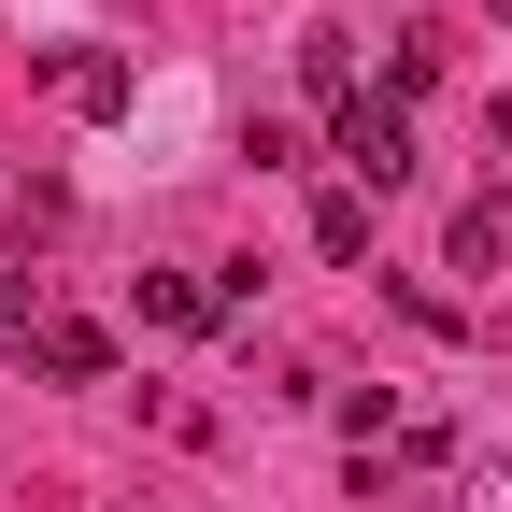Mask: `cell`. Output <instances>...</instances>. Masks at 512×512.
<instances>
[{
    "label": "cell",
    "instance_id": "cell-2",
    "mask_svg": "<svg viewBox=\"0 0 512 512\" xmlns=\"http://www.w3.org/2000/svg\"><path fill=\"white\" fill-rule=\"evenodd\" d=\"M43 86L72 100V114H128V57H100V43H43Z\"/></svg>",
    "mask_w": 512,
    "mask_h": 512
},
{
    "label": "cell",
    "instance_id": "cell-8",
    "mask_svg": "<svg viewBox=\"0 0 512 512\" xmlns=\"http://www.w3.org/2000/svg\"><path fill=\"white\" fill-rule=\"evenodd\" d=\"M0 328H15V342L43 328V271H0Z\"/></svg>",
    "mask_w": 512,
    "mask_h": 512
},
{
    "label": "cell",
    "instance_id": "cell-4",
    "mask_svg": "<svg viewBox=\"0 0 512 512\" xmlns=\"http://www.w3.org/2000/svg\"><path fill=\"white\" fill-rule=\"evenodd\" d=\"M214 313H228V299H214L200 271H143V328H171V342H200Z\"/></svg>",
    "mask_w": 512,
    "mask_h": 512
},
{
    "label": "cell",
    "instance_id": "cell-6",
    "mask_svg": "<svg viewBox=\"0 0 512 512\" xmlns=\"http://www.w3.org/2000/svg\"><path fill=\"white\" fill-rule=\"evenodd\" d=\"M427 86H441V29H399V72H384V100H399V114H413Z\"/></svg>",
    "mask_w": 512,
    "mask_h": 512
},
{
    "label": "cell",
    "instance_id": "cell-1",
    "mask_svg": "<svg viewBox=\"0 0 512 512\" xmlns=\"http://www.w3.org/2000/svg\"><path fill=\"white\" fill-rule=\"evenodd\" d=\"M328 157L356 171V200H384V185H413V114L356 86V100H342V143H328Z\"/></svg>",
    "mask_w": 512,
    "mask_h": 512
},
{
    "label": "cell",
    "instance_id": "cell-7",
    "mask_svg": "<svg viewBox=\"0 0 512 512\" xmlns=\"http://www.w3.org/2000/svg\"><path fill=\"white\" fill-rule=\"evenodd\" d=\"M456 512H512V441H484V456H470V484H456Z\"/></svg>",
    "mask_w": 512,
    "mask_h": 512
},
{
    "label": "cell",
    "instance_id": "cell-3",
    "mask_svg": "<svg viewBox=\"0 0 512 512\" xmlns=\"http://www.w3.org/2000/svg\"><path fill=\"white\" fill-rule=\"evenodd\" d=\"M29 370H43V384H100V370H114V342L86 328V313H43V328H29Z\"/></svg>",
    "mask_w": 512,
    "mask_h": 512
},
{
    "label": "cell",
    "instance_id": "cell-5",
    "mask_svg": "<svg viewBox=\"0 0 512 512\" xmlns=\"http://www.w3.org/2000/svg\"><path fill=\"white\" fill-rule=\"evenodd\" d=\"M313 256H370V200H356V185L313 200Z\"/></svg>",
    "mask_w": 512,
    "mask_h": 512
}]
</instances>
